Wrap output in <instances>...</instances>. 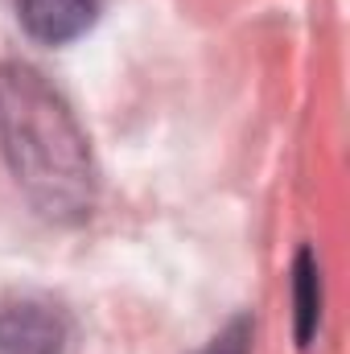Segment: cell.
Here are the masks:
<instances>
[{
	"label": "cell",
	"mask_w": 350,
	"mask_h": 354,
	"mask_svg": "<svg viewBox=\"0 0 350 354\" xmlns=\"http://www.w3.org/2000/svg\"><path fill=\"white\" fill-rule=\"evenodd\" d=\"M202 354H252V322L248 317H235Z\"/></svg>",
	"instance_id": "5"
},
{
	"label": "cell",
	"mask_w": 350,
	"mask_h": 354,
	"mask_svg": "<svg viewBox=\"0 0 350 354\" xmlns=\"http://www.w3.org/2000/svg\"><path fill=\"white\" fill-rule=\"evenodd\" d=\"M297 338L301 346H309V338L317 334V317H322V280H317V260L313 252L297 256Z\"/></svg>",
	"instance_id": "4"
},
{
	"label": "cell",
	"mask_w": 350,
	"mask_h": 354,
	"mask_svg": "<svg viewBox=\"0 0 350 354\" xmlns=\"http://www.w3.org/2000/svg\"><path fill=\"white\" fill-rule=\"evenodd\" d=\"M66 317L46 301H17L0 309V354H62Z\"/></svg>",
	"instance_id": "2"
},
{
	"label": "cell",
	"mask_w": 350,
	"mask_h": 354,
	"mask_svg": "<svg viewBox=\"0 0 350 354\" xmlns=\"http://www.w3.org/2000/svg\"><path fill=\"white\" fill-rule=\"evenodd\" d=\"M0 153L25 198L58 223H79L95 206L91 145L71 103L25 62L0 66Z\"/></svg>",
	"instance_id": "1"
},
{
	"label": "cell",
	"mask_w": 350,
	"mask_h": 354,
	"mask_svg": "<svg viewBox=\"0 0 350 354\" xmlns=\"http://www.w3.org/2000/svg\"><path fill=\"white\" fill-rule=\"evenodd\" d=\"M103 0H17V17L29 37L46 46H66L99 21Z\"/></svg>",
	"instance_id": "3"
}]
</instances>
